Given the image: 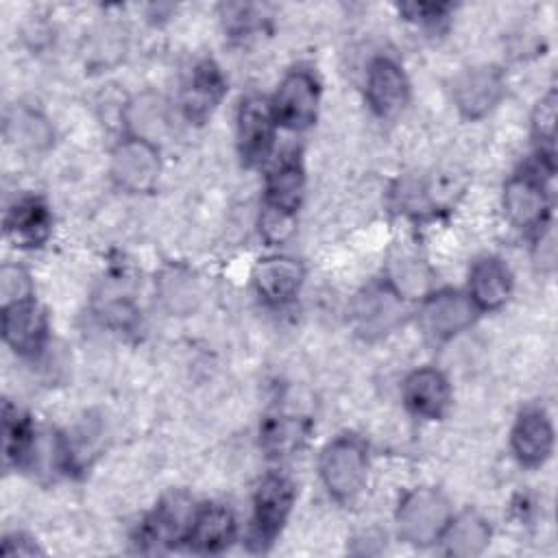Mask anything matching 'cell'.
<instances>
[{
    "label": "cell",
    "mask_w": 558,
    "mask_h": 558,
    "mask_svg": "<svg viewBox=\"0 0 558 558\" xmlns=\"http://www.w3.org/2000/svg\"><path fill=\"white\" fill-rule=\"evenodd\" d=\"M447 497L432 486H418L403 495L395 512L397 534L403 543L414 547H429L440 543V536L451 519Z\"/></svg>",
    "instance_id": "cell-1"
},
{
    "label": "cell",
    "mask_w": 558,
    "mask_h": 558,
    "mask_svg": "<svg viewBox=\"0 0 558 558\" xmlns=\"http://www.w3.org/2000/svg\"><path fill=\"white\" fill-rule=\"evenodd\" d=\"M318 475L336 501H351L366 484L368 449L362 438L342 434L329 440L318 458Z\"/></svg>",
    "instance_id": "cell-2"
},
{
    "label": "cell",
    "mask_w": 558,
    "mask_h": 558,
    "mask_svg": "<svg viewBox=\"0 0 558 558\" xmlns=\"http://www.w3.org/2000/svg\"><path fill=\"white\" fill-rule=\"evenodd\" d=\"M294 499L296 488L288 475L268 473L259 482L253 495V514L248 532V545L255 551H264L275 543L292 512Z\"/></svg>",
    "instance_id": "cell-3"
},
{
    "label": "cell",
    "mask_w": 558,
    "mask_h": 558,
    "mask_svg": "<svg viewBox=\"0 0 558 558\" xmlns=\"http://www.w3.org/2000/svg\"><path fill=\"white\" fill-rule=\"evenodd\" d=\"M320 83L314 72L296 68L290 70L277 85L270 107L277 126L288 131H305L318 118Z\"/></svg>",
    "instance_id": "cell-4"
},
{
    "label": "cell",
    "mask_w": 558,
    "mask_h": 558,
    "mask_svg": "<svg viewBox=\"0 0 558 558\" xmlns=\"http://www.w3.org/2000/svg\"><path fill=\"white\" fill-rule=\"evenodd\" d=\"M277 120L270 100L259 94H246L235 113L238 155L246 168L262 166L275 146Z\"/></svg>",
    "instance_id": "cell-5"
},
{
    "label": "cell",
    "mask_w": 558,
    "mask_h": 558,
    "mask_svg": "<svg viewBox=\"0 0 558 558\" xmlns=\"http://www.w3.org/2000/svg\"><path fill=\"white\" fill-rule=\"evenodd\" d=\"M161 172L159 148L153 142L126 135L111 150L109 174L113 183L131 194L150 192Z\"/></svg>",
    "instance_id": "cell-6"
},
{
    "label": "cell",
    "mask_w": 558,
    "mask_h": 558,
    "mask_svg": "<svg viewBox=\"0 0 558 558\" xmlns=\"http://www.w3.org/2000/svg\"><path fill=\"white\" fill-rule=\"evenodd\" d=\"M480 316V310L466 292L460 290H436L421 299L418 323L423 331L438 342L451 340L466 331Z\"/></svg>",
    "instance_id": "cell-7"
},
{
    "label": "cell",
    "mask_w": 558,
    "mask_h": 558,
    "mask_svg": "<svg viewBox=\"0 0 558 558\" xmlns=\"http://www.w3.org/2000/svg\"><path fill=\"white\" fill-rule=\"evenodd\" d=\"M506 81L495 65H473L462 70L451 83V98L456 109L466 120H482L504 98Z\"/></svg>",
    "instance_id": "cell-8"
},
{
    "label": "cell",
    "mask_w": 558,
    "mask_h": 558,
    "mask_svg": "<svg viewBox=\"0 0 558 558\" xmlns=\"http://www.w3.org/2000/svg\"><path fill=\"white\" fill-rule=\"evenodd\" d=\"M353 325L355 331L375 340L390 333L405 314V301L384 281L366 286L353 301Z\"/></svg>",
    "instance_id": "cell-9"
},
{
    "label": "cell",
    "mask_w": 558,
    "mask_h": 558,
    "mask_svg": "<svg viewBox=\"0 0 558 558\" xmlns=\"http://www.w3.org/2000/svg\"><path fill=\"white\" fill-rule=\"evenodd\" d=\"M506 218L519 229H541L547 225L549 198L538 168L512 174L501 196Z\"/></svg>",
    "instance_id": "cell-10"
},
{
    "label": "cell",
    "mask_w": 558,
    "mask_h": 558,
    "mask_svg": "<svg viewBox=\"0 0 558 558\" xmlns=\"http://www.w3.org/2000/svg\"><path fill=\"white\" fill-rule=\"evenodd\" d=\"M198 506L183 490L163 495L140 527V541L150 545H183Z\"/></svg>",
    "instance_id": "cell-11"
},
{
    "label": "cell",
    "mask_w": 558,
    "mask_h": 558,
    "mask_svg": "<svg viewBox=\"0 0 558 558\" xmlns=\"http://www.w3.org/2000/svg\"><path fill=\"white\" fill-rule=\"evenodd\" d=\"M2 340L4 344L24 357H35L48 338V316L35 299L11 303L2 307Z\"/></svg>",
    "instance_id": "cell-12"
},
{
    "label": "cell",
    "mask_w": 558,
    "mask_h": 558,
    "mask_svg": "<svg viewBox=\"0 0 558 558\" xmlns=\"http://www.w3.org/2000/svg\"><path fill=\"white\" fill-rule=\"evenodd\" d=\"M364 87L366 102L379 118H395L410 98V81L390 57H377L368 63Z\"/></svg>",
    "instance_id": "cell-13"
},
{
    "label": "cell",
    "mask_w": 558,
    "mask_h": 558,
    "mask_svg": "<svg viewBox=\"0 0 558 558\" xmlns=\"http://www.w3.org/2000/svg\"><path fill=\"white\" fill-rule=\"evenodd\" d=\"M305 270L301 262L288 255H270L255 264L253 288L257 296L272 307H283L292 303L303 286Z\"/></svg>",
    "instance_id": "cell-14"
},
{
    "label": "cell",
    "mask_w": 558,
    "mask_h": 558,
    "mask_svg": "<svg viewBox=\"0 0 558 558\" xmlns=\"http://www.w3.org/2000/svg\"><path fill=\"white\" fill-rule=\"evenodd\" d=\"M401 399L414 416L436 421L442 418L451 405V386L438 368L421 366L403 379Z\"/></svg>",
    "instance_id": "cell-15"
},
{
    "label": "cell",
    "mask_w": 558,
    "mask_h": 558,
    "mask_svg": "<svg viewBox=\"0 0 558 558\" xmlns=\"http://www.w3.org/2000/svg\"><path fill=\"white\" fill-rule=\"evenodd\" d=\"M510 449L514 458L527 466H543L554 451V425L543 408H525L510 432Z\"/></svg>",
    "instance_id": "cell-16"
},
{
    "label": "cell",
    "mask_w": 558,
    "mask_h": 558,
    "mask_svg": "<svg viewBox=\"0 0 558 558\" xmlns=\"http://www.w3.org/2000/svg\"><path fill=\"white\" fill-rule=\"evenodd\" d=\"M225 92H227V81L220 68L211 59L198 61L190 70L181 89V111L185 120L194 124H203L220 105Z\"/></svg>",
    "instance_id": "cell-17"
},
{
    "label": "cell",
    "mask_w": 558,
    "mask_h": 558,
    "mask_svg": "<svg viewBox=\"0 0 558 558\" xmlns=\"http://www.w3.org/2000/svg\"><path fill=\"white\" fill-rule=\"evenodd\" d=\"M4 233L20 248H37L52 233V214L44 198L20 196L4 214Z\"/></svg>",
    "instance_id": "cell-18"
},
{
    "label": "cell",
    "mask_w": 558,
    "mask_h": 558,
    "mask_svg": "<svg viewBox=\"0 0 558 558\" xmlns=\"http://www.w3.org/2000/svg\"><path fill=\"white\" fill-rule=\"evenodd\" d=\"M235 534L233 512L222 504H205L198 506L183 545L194 554H220L231 547Z\"/></svg>",
    "instance_id": "cell-19"
},
{
    "label": "cell",
    "mask_w": 558,
    "mask_h": 558,
    "mask_svg": "<svg viewBox=\"0 0 558 558\" xmlns=\"http://www.w3.org/2000/svg\"><path fill=\"white\" fill-rule=\"evenodd\" d=\"M466 294L480 312H493L506 305L512 294V272L510 268L493 255L480 257L469 270Z\"/></svg>",
    "instance_id": "cell-20"
},
{
    "label": "cell",
    "mask_w": 558,
    "mask_h": 558,
    "mask_svg": "<svg viewBox=\"0 0 558 558\" xmlns=\"http://www.w3.org/2000/svg\"><path fill=\"white\" fill-rule=\"evenodd\" d=\"M122 122L126 126V135L157 144L170 126L168 105L159 94L142 92L124 105Z\"/></svg>",
    "instance_id": "cell-21"
},
{
    "label": "cell",
    "mask_w": 558,
    "mask_h": 558,
    "mask_svg": "<svg viewBox=\"0 0 558 558\" xmlns=\"http://www.w3.org/2000/svg\"><path fill=\"white\" fill-rule=\"evenodd\" d=\"M440 543L445 554L449 556H458V558L480 556L490 543V525L475 510H462L458 514H451L440 536Z\"/></svg>",
    "instance_id": "cell-22"
},
{
    "label": "cell",
    "mask_w": 558,
    "mask_h": 558,
    "mask_svg": "<svg viewBox=\"0 0 558 558\" xmlns=\"http://www.w3.org/2000/svg\"><path fill=\"white\" fill-rule=\"evenodd\" d=\"M305 194V172L296 159H283L275 166L264 185V207L296 216Z\"/></svg>",
    "instance_id": "cell-23"
},
{
    "label": "cell",
    "mask_w": 558,
    "mask_h": 558,
    "mask_svg": "<svg viewBox=\"0 0 558 558\" xmlns=\"http://www.w3.org/2000/svg\"><path fill=\"white\" fill-rule=\"evenodd\" d=\"M157 299L163 305L166 312L172 316H185L192 314L201 299V288L196 275L181 264L166 266L159 277L155 279Z\"/></svg>",
    "instance_id": "cell-24"
},
{
    "label": "cell",
    "mask_w": 558,
    "mask_h": 558,
    "mask_svg": "<svg viewBox=\"0 0 558 558\" xmlns=\"http://www.w3.org/2000/svg\"><path fill=\"white\" fill-rule=\"evenodd\" d=\"M4 135L24 150H46L52 144V126L37 111L26 105H17L4 120Z\"/></svg>",
    "instance_id": "cell-25"
},
{
    "label": "cell",
    "mask_w": 558,
    "mask_h": 558,
    "mask_svg": "<svg viewBox=\"0 0 558 558\" xmlns=\"http://www.w3.org/2000/svg\"><path fill=\"white\" fill-rule=\"evenodd\" d=\"M37 438L33 421L9 401L2 408V456L4 466L24 469L26 458Z\"/></svg>",
    "instance_id": "cell-26"
},
{
    "label": "cell",
    "mask_w": 558,
    "mask_h": 558,
    "mask_svg": "<svg viewBox=\"0 0 558 558\" xmlns=\"http://www.w3.org/2000/svg\"><path fill=\"white\" fill-rule=\"evenodd\" d=\"M386 283L403 299H425L432 292V272L418 257L403 255L390 264Z\"/></svg>",
    "instance_id": "cell-27"
},
{
    "label": "cell",
    "mask_w": 558,
    "mask_h": 558,
    "mask_svg": "<svg viewBox=\"0 0 558 558\" xmlns=\"http://www.w3.org/2000/svg\"><path fill=\"white\" fill-rule=\"evenodd\" d=\"M305 429L296 418L277 416L262 427V445L270 456H286L301 445Z\"/></svg>",
    "instance_id": "cell-28"
},
{
    "label": "cell",
    "mask_w": 558,
    "mask_h": 558,
    "mask_svg": "<svg viewBox=\"0 0 558 558\" xmlns=\"http://www.w3.org/2000/svg\"><path fill=\"white\" fill-rule=\"evenodd\" d=\"M33 296V279L28 270L20 264H2L0 268V301L2 307L20 301H28Z\"/></svg>",
    "instance_id": "cell-29"
},
{
    "label": "cell",
    "mask_w": 558,
    "mask_h": 558,
    "mask_svg": "<svg viewBox=\"0 0 558 558\" xmlns=\"http://www.w3.org/2000/svg\"><path fill=\"white\" fill-rule=\"evenodd\" d=\"M532 133L538 142L551 144L556 135V92H547L534 107Z\"/></svg>",
    "instance_id": "cell-30"
},
{
    "label": "cell",
    "mask_w": 558,
    "mask_h": 558,
    "mask_svg": "<svg viewBox=\"0 0 558 558\" xmlns=\"http://www.w3.org/2000/svg\"><path fill=\"white\" fill-rule=\"evenodd\" d=\"M294 218L290 214L264 207L259 216V233L268 244H281L286 242L294 231Z\"/></svg>",
    "instance_id": "cell-31"
},
{
    "label": "cell",
    "mask_w": 558,
    "mask_h": 558,
    "mask_svg": "<svg viewBox=\"0 0 558 558\" xmlns=\"http://www.w3.org/2000/svg\"><path fill=\"white\" fill-rule=\"evenodd\" d=\"M401 11L410 17L416 20L421 24H438L440 20L447 17L449 4H434V2H412V4H403Z\"/></svg>",
    "instance_id": "cell-32"
},
{
    "label": "cell",
    "mask_w": 558,
    "mask_h": 558,
    "mask_svg": "<svg viewBox=\"0 0 558 558\" xmlns=\"http://www.w3.org/2000/svg\"><path fill=\"white\" fill-rule=\"evenodd\" d=\"M556 262V235L551 225H543L536 238V264L541 268H554Z\"/></svg>",
    "instance_id": "cell-33"
},
{
    "label": "cell",
    "mask_w": 558,
    "mask_h": 558,
    "mask_svg": "<svg viewBox=\"0 0 558 558\" xmlns=\"http://www.w3.org/2000/svg\"><path fill=\"white\" fill-rule=\"evenodd\" d=\"M0 551H2L4 556H35V554H41V549L37 547V543H35L31 536L22 534V532L7 534V536L2 538Z\"/></svg>",
    "instance_id": "cell-34"
}]
</instances>
